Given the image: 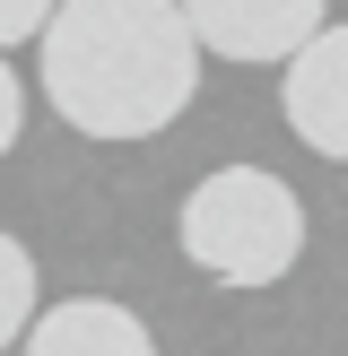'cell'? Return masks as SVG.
<instances>
[{
    "label": "cell",
    "mask_w": 348,
    "mask_h": 356,
    "mask_svg": "<svg viewBox=\"0 0 348 356\" xmlns=\"http://www.w3.org/2000/svg\"><path fill=\"white\" fill-rule=\"evenodd\" d=\"M35 52L52 113L87 139H157L200 96V35L183 0H61Z\"/></svg>",
    "instance_id": "1"
},
{
    "label": "cell",
    "mask_w": 348,
    "mask_h": 356,
    "mask_svg": "<svg viewBox=\"0 0 348 356\" xmlns=\"http://www.w3.org/2000/svg\"><path fill=\"white\" fill-rule=\"evenodd\" d=\"M183 261L218 287H278L305 252V200L261 165H218L183 200Z\"/></svg>",
    "instance_id": "2"
},
{
    "label": "cell",
    "mask_w": 348,
    "mask_h": 356,
    "mask_svg": "<svg viewBox=\"0 0 348 356\" xmlns=\"http://www.w3.org/2000/svg\"><path fill=\"white\" fill-rule=\"evenodd\" d=\"M209 61H296L322 35V0H183Z\"/></svg>",
    "instance_id": "3"
},
{
    "label": "cell",
    "mask_w": 348,
    "mask_h": 356,
    "mask_svg": "<svg viewBox=\"0 0 348 356\" xmlns=\"http://www.w3.org/2000/svg\"><path fill=\"white\" fill-rule=\"evenodd\" d=\"M278 104H287V131L305 139L313 156L348 165V26H322L278 79Z\"/></svg>",
    "instance_id": "4"
},
{
    "label": "cell",
    "mask_w": 348,
    "mask_h": 356,
    "mask_svg": "<svg viewBox=\"0 0 348 356\" xmlns=\"http://www.w3.org/2000/svg\"><path fill=\"white\" fill-rule=\"evenodd\" d=\"M26 356H157L148 322L113 296H70L26 330Z\"/></svg>",
    "instance_id": "5"
},
{
    "label": "cell",
    "mask_w": 348,
    "mask_h": 356,
    "mask_svg": "<svg viewBox=\"0 0 348 356\" xmlns=\"http://www.w3.org/2000/svg\"><path fill=\"white\" fill-rule=\"evenodd\" d=\"M44 322L35 313V261L17 235H0V348H26V330Z\"/></svg>",
    "instance_id": "6"
},
{
    "label": "cell",
    "mask_w": 348,
    "mask_h": 356,
    "mask_svg": "<svg viewBox=\"0 0 348 356\" xmlns=\"http://www.w3.org/2000/svg\"><path fill=\"white\" fill-rule=\"evenodd\" d=\"M52 17H61V0H0V52L9 44H44Z\"/></svg>",
    "instance_id": "7"
},
{
    "label": "cell",
    "mask_w": 348,
    "mask_h": 356,
    "mask_svg": "<svg viewBox=\"0 0 348 356\" xmlns=\"http://www.w3.org/2000/svg\"><path fill=\"white\" fill-rule=\"evenodd\" d=\"M17 131H26V87H17V70L0 61V156L17 148Z\"/></svg>",
    "instance_id": "8"
}]
</instances>
